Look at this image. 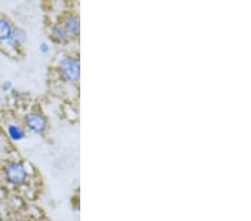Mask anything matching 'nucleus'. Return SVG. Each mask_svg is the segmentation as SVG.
<instances>
[{
    "instance_id": "8",
    "label": "nucleus",
    "mask_w": 251,
    "mask_h": 221,
    "mask_svg": "<svg viewBox=\"0 0 251 221\" xmlns=\"http://www.w3.org/2000/svg\"><path fill=\"white\" fill-rule=\"evenodd\" d=\"M50 34H51V37L55 40H57V42H64L65 39H67V36H68L66 30H65V28L60 25L52 26L50 29Z\"/></svg>"
},
{
    "instance_id": "4",
    "label": "nucleus",
    "mask_w": 251,
    "mask_h": 221,
    "mask_svg": "<svg viewBox=\"0 0 251 221\" xmlns=\"http://www.w3.org/2000/svg\"><path fill=\"white\" fill-rule=\"evenodd\" d=\"M25 40H26L25 31H24L22 28H16V29H14L9 39L6 42V45L10 48H17L20 45H23Z\"/></svg>"
},
{
    "instance_id": "9",
    "label": "nucleus",
    "mask_w": 251,
    "mask_h": 221,
    "mask_svg": "<svg viewBox=\"0 0 251 221\" xmlns=\"http://www.w3.org/2000/svg\"><path fill=\"white\" fill-rule=\"evenodd\" d=\"M1 90L3 92L11 91V90H13V83H11L10 80H5V82L1 84Z\"/></svg>"
},
{
    "instance_id": "6",
    "label": "nucleus",
    "mask_w": 251,
    "mask_h": 221,
    "mask_svg": "<svg viewBox=\"0 0 251 221\" xmlns=\"http://www.w3.org/2000/svg\"><path fill=\"white\" fill-rule=\"evenodd\" d=\"M63 27L65 28V30H66L67 34H71V35L78 34L79 20L76 16H72V15L68 16V17H66V19H65Z\"/></svg>"
},
{
    "instance_id": "11",
    "label": "nucleus",
    "mask_w": 251,
    "mask_h": 221,
    "mask_svg": "<svg viewBox=\"0 0 251 221\" xmlns=\"http://www.w3.org/2000/svg\"><path fill=\"white\" fill-rule=\"evenodd\" d=\"M0 221H3V220H2V218H1V217H0Z\"/></svg>"
},
{
    "instance_id": "1",
    "label": "nucleus",
    "mask_w": 251,
    "mask_h": 221,
    "mask_svg": "<svg viewBox=\"0 0 251 221\" xmlns=\"http://www.w3.org/2000/svg\"><path fill=\"white\" fill-rule=\"evenodd\" d=\"M28 176L27 170L23 163L14 161L7 164L5 168V178L8 182L14 184V186H19L25 182Z\"/></svg>"
},
{
    "instance_id": "3",
    "label": "nucleus",
    "mask_w": 251,
    "mask_h": 221,
    "mask_svg": "<svg viewBox=\"0 0 251 221\" xmlns=\"http://www.w3.org/2000/svg\"><path fill=\"white\" fill-rule=\"evenodd\" d=\"M26 126L34 133H43L46 130L47 120L45 116L38 112H31L26 116Z\"/></svg>"
},
{
    "instance_id": "5",
    "label": "nucleus",
    "mask_w": 251,
    "mask_h": 221,
    "mask_svg": "<svg viewBox=\"0 0 251 221\" xmlns=\"http://www.w3.org/2000/svg\"><path fill=\"white\" fill-rule=\"evenodd\" d=\"M13 28L10 20L0 16V43H6L13 34Z\"/></svg>"
},
{
    "instance_id": "7",
    "label": "nucleus",
    "mask_w": 251,
    "mask_h": 221,
    "mask_svg": "<svg viewBox=\"0 0 251 221\" xmlns=\"http://www.w3.org/2000/svg\"><path fill=\"white\" fill-rule=\"evenodd\" d=\"M7 133L9 138L14 141H22L26 138V133L22 126L17 124H9L7 126Z\"/></svg>"
},
{
    "instance_id": "2",
    "label": "nucleus",
    "mask_w": 251,
    "mask_h": 221,
    "mask_svg": "<svg viewBox=\"0 0 251 221\" xmlns=\"http://www.w3.org/2000/svg\"><path fill=\"white\" fill-rule=\"evenodd\" d=\"M63 78L67 82H76L79 77V62L73 57H64L59 62Z\"/></svg>"
},
{
    "instance_id": "10",
    "label": "nucleus",
    "mask_w": 251,
    "mask_h": 221,
    "mask_svg": "<svg viewBox=\"0 0 251 221\" xmlns=\"http://www.w3.org/2000/svg\"><path fill=\"white\" fill-rule=\"evenodd\" d=\"M39 50L42 51L43 54H47L48 51H50V46H48L46 43H42L39 45Z\"/></svg>"
}]
</instances>
